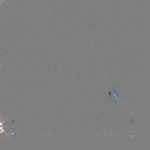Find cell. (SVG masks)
I'll use <instances>...</instances> for the list:
<instances>
[{"label": "cell", "mask_w": 150, "mask_h": 150, "mask_svg": "<svg viewBox=\"0 0 150 150\" xmlns=\"http://www.w3.org/2000/svg\"><path fill=\"white\" fill-rule=\"evenodd\" d=\"M5 1V0H0V2L1 3V2H3V1Z\"/></svg>", "instance_id": "obj_2"}, {"label": "cell", "mask_w": 150, "mask_h": 150, "mask_svg": "<svg viewBox=\"0 0 150 150\" xmlns=\"http://www.w3.org/2000/svg\"><path fill=\"white\" fill-rule=\"evenodd\" d=\"M7 119H6L4 121H3V122H2L1 121V120H0V133H5L6 134H7L8 136H9V135L3 129V128H4L5 127H6V125H3V123Z\"/></svg>", "instance_id": "obj_1"}, {"label": "cell", "mask_w": 150, "mask_h": 150, "mask_svg": "<svg viewBox=\"0 0 150 150\" xmlns=\"http://www.w3.org/2000/svg\"><path fill=\"white\" fill-rule=\"evenodd\" d=\"M1 65H2V64H1V65H0V67H1Z\"/></svg>", "instance_id": "obj_3"}]
</instances>
